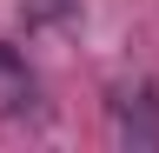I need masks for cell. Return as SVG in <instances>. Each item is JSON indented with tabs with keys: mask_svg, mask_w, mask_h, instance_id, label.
Wrapping results in <instances>:
<instances>
[{
	"mask_svg": "<svg viewBox=\"0 0 159 153\" xmlns=\"http://www.w3.org/2000/svg\"><path fill=\"white\" fill-rule=\"evenodd\" d=\"M113 127H119V140H126V146L159 153V100H152L146 87H139V93H119V100H113Z\"/></svg>",
	"mask_w": 159,
	"mask_h": 153,
	"instance_id": "6da1fadb",
	"label": "cell"
},
{
	"mask_svg": "<svg viewBox=\"0 0 159 153\" xmlns=\"http://www.w3.org/2000/svg\"><path fill=\"white\" fill-rule=\"evenodd\" d=\"M80 0H20V13H27V27H60Z\"/></svg>",
	"mask_w": 159,
	"mask_h": 153,
	"instance_id": "3957f363",
	"label": "cell"
},
{
	"mask_svg": "<svg viewBox=\"0 0 159 153\" xmlns=\"http://www.w3.org/2000/svg\"><path fill=\"white\" fill-rule=\"evenodd\" d=\"M33 107V73L13 47H0V113H27Z\"/></svg>",
	"mask_w": 159,
	"mask_h": 153,
	"instance_id": "7a4b0ae2",
	"label": "cell"
}]
</instances>
